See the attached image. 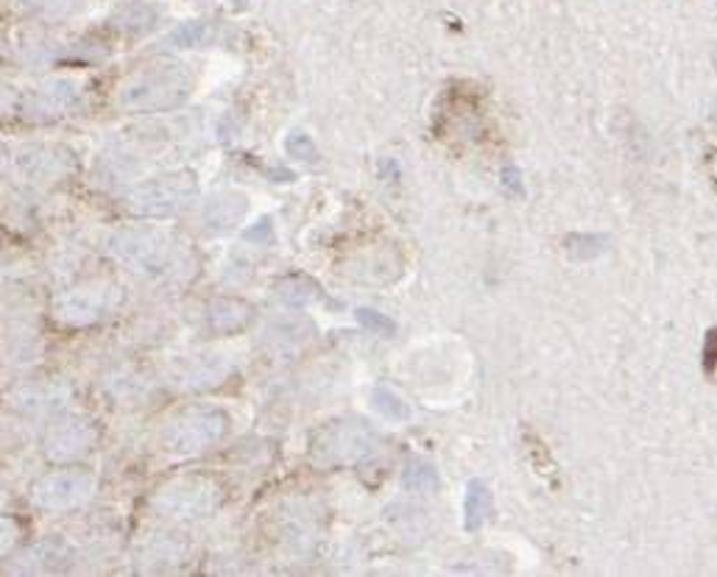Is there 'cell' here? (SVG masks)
<instances>
[{
    "instance_id": "obj_1",
    "label": "cell",
    "mask_w": 717,
    "mask_h": 577,
    "mask_svg": "<svg viewBox=\"0 0 717 577\" xmlns=\"http://www.w3.org/2000/svg\"><path fill=\"white\" fill-rule=\"evenodd\" d=\"M495 499H492V488L483 480H472L466 488V528L477 530L488 517H492Z\"/></svg>"
},
{
    "instance_id": "obj_2",
    "label": "cell",
    "mask_w": 717,
    "mask_h": 577,
    "mask_svg": "<svg viewBox=\"0 0 717 577\" xmlns=\"http://www.w3.org/2000/svg\"><path fill=\"white\" fill-rule=\"evenodd\" d=\"M374 404H377V410H380L383 415H388V419H408V408L402 404V399L394 397L391 391H386V388H380V391H374Z\"/></svg>"
},
{
    "instance_id": "obj_3",
    "label": "cell",
    "mask_w": 717,
    "mask_h": 577,
    "mask_svg": "<svg viewBox=\"0 0 717 577\" xmlns=\"http://www.w3.org/2000/svg\"><path fill=\"white\" fill-rule=\"evenodd\" d=\"M405 482H408L410 488H419V491H430V488H435V471L433 466L428 464H410L408 466V477H405Z\"/></svg>"
},
{
    "instance_id": "obj_4",
    "label": "cell",
    "mask_w": 717,
    "mask_h": 577,
    "mask_svg": "<svg viewBox=\"0 0 717 577\" xmlns=\"http://www.w3.org/2000/svg\"><path fill=\"white\" fill-rule=\"evenodd\" d=\"M361 321L366 326H372V330H380V332H391L394 324L388 319H383L380 313H374V310H361Z\"/></svg>"
},
{
    "instance_id": "obj_5",
    "label": "cell",
    "mask_w": 717,
    "mask_h": 577,
    "mask_svg": "<svg viewBox=\"0 0 717 577\" xmlns=\"http://www.w3.org/2000/svg\"><path fill=\"white\" fill-rule=\"evenodd\" d=\"M717 360V332H715V346H712V343H709V349H706V363H709V366H712V363H715Z\"/></svg>"
}]
</instances>
